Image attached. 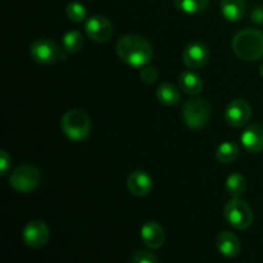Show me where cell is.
Wrapping results in <instances>:
<instances>
[{"label":"cell","mask_w":263,"mask_h":263,"mask_svg":"<svg viewBox=\"0 0 263 263\" xmlns=\"http://www.w3.org/2000/svg\"><path fill=\"white\" fill-rule=\"evenodd\" d=\"M116 51L123 63L131 67H144L153 57V48L145 37L140 35H125L120 37Z\"/></svg>","instance_id":"cell-1"},{"label":"cell","mask_w":263,"mask_h":263,"mask_svg":"<svg viewBox=\"0 0 263 263\" xmlns=\"http://www.w3.org/2000/svg\"><path fill=\"white\" fill-rule=\"evenodd\" d=\"M233 50L243 61L253 62L263 57V33L256 28H246L234 36Z\"/></svg>","instance_id":"cell-2"},{"label":"cell","mask_w":263,"mask_h":263,"mask_svg":"<svg viewBox=\"0 0 263 263\" xmlns=\"http://www.w3.org/2000/svg\"><path fill=\"white\" fill-rule=\"evenodd\" d=\"M61 127L69 140L82 141L90 135L91 121L84 110L71 109L62 117Z\"/></svg>","instance_id":"cell-3"},{"label":"cell","mask_w":263,"mask_h":263,"mask_svg":"<svg viewBox=\"0 0 263 263\" xmlns=\"http://www.w3.org/2000/svg\"><path fill=\"white\" fill-rule=\"evenodd\" d=\"M211 117V107L202 98H190L182 105V120L192 130H200L208 123Z\"/></svg>","instance_id":"cell-4"},{"label":"cell","mask_w":263,"mask_h":263,"mask_svg":"<svg viewBox=\"0 0 263 263\" xmlns=\"http://www.w3.org/2000/svg\"><path fill=\"white\" fill-rule=\"evenodd\" d=\"M226 221L238 230H246L253 222V212L246 200L240 198H231L223 208Z\"/></svg>","instance_id":"cell-5"},{"label":"cell","mask_w":263,"mask_h":263,"mask_svg":"<svg viewBox=\"0 0 263 263\" xmlns=\"http://www.w3.org/2000/svg\"><path fill=\"white\" fill-rule=\"evenodd\" d=\"M40 179L41 175L37 167L32 164H22L12 172L9 177V185L15 192L27 194L39 186Z\"/></svg>","instance_id":"cell-6"},{"label":"cell","mask_w":263,"mask_h":263,"mask_svg":"<svg viewBox=\"0 0 263 263\" xmlns=\"http://www.w3.org/2000/svg\"><path fill=\"white\" fill-rule=\"evenodd\" d=\"M31 58L40 64H51L57 61L66 59V54L50 39H37L30 48Z\"/></svg>","instance_id":"cell-7"},{"label":"cell","mask_w":263,"mask_h":263,"mask_svg":"<svg viewBox=\"0 0 263 263\" xmlns=\"http://www.w3.org/2000/svg\"><path fill=\"white\" fill-rule=\"evenodd\" d=\"M49 236H50V233H49L48 225L44 221L40 220L28 222L25 226L22 233V238L25 244L32 249L43 248L48 243Z\"/></svg>","instance_id":"cell-8"},{"label":"cell","mask_w":263,"mask_h":263,"mask_svg":"<svg viewBox=\"0 0 263 263\" xmlns=\"http://www.w3.org/2000/svg\"><path fill=\"white\" fill-rule=\"evenodd\" d=\"M85 32L92 41L105 43L112 37L113 26L108 18L103 15H92L85 22Z\"/></svg>","instance_id":"cell-9"},{"label":"cell","mask_w":263,"mask_h":263,"mask_svg":"<svg viewBox=\"0 0 263 263\" xmlns=\"http://www.w3.org/2000/svg\"><path fill=\"white\" fill-rule=\"evenodd\" d=\"M252 115L249 103L244 99H234L225 109V121L231 127H241L247 125Z\"/></svg>","instance_id":"cell-10"},{"label":"cell","mask_w":263,"mask_h":263,"mask_svg":"<svg viewBox=\"0 0 263 263\" xmlns=\"http://www.w3.org/2000/svg\"><path fill=\"white\" fill-rule=\"evenodd\" d=\"M210 58V51H208L207 45L203 43H192L185 48L184 54H182V61L185 66L189 67L190 69H197L204 66Z\"/></svg>","instance_id":"cell-11"},{"label":"cell","mask_w":263,"mask_h":263,"mask_svg":"<svg viewBox=\"0 0 263 263\" xmlns=\"http://www.w3.org/2000/svg\"><path fill=\"white\" fill-rule=\"evenodd\" d=\"M243 148L249 153H261L263 151V123H252L240 136Z\"/></svg>","instance_id":"cell-12"},{"label":"cell","mask_w":263,"mask_h":263,"mask_svg":"<svg viewBox=\"0 0 263 263\" xmlns=\"http://www.w3.org/2000/svg\"><path fill=\"white\" fill-rule=\"evenodd\" d=\"M127 189L135 197H145L153 189V180L145 171L136 170L128 175Z\"/></svg>","instance_id":"cell-13"},{"label":"cell","mask_w":263,"mask_h":263,"mask_svg":"<svg viewBox=\"0 0 263 263\" xmlns=\"http://www.w3.org/2000/svg\"><path fill=\"white\" fill-rule=\"evenodd\" d=\"M140 235L144 244L151 249L161 248L166 240V234H164L162 226L159 223L153 222V221L145 222L141 226Z\"/></svg>","instance_id":"cell-14"},{"label":"cell","mask_w":263,"mask_h":263,"mask_svg":"<svg viewBox=\"0 0 263 263\" xmlns=\"http://www.w3.org/2000/svg\"><path fill=\"white\" fill-rule=\"evenodd\" d=\"M216 246L223 257L234 258L240 253V241L231 231H221L216 238Z\"/></svg>","instance_id":"cell-15"},{"label":"cell","mask_w":263,"mask_h":263,"mask_svg":"<svg viewBox=\"0 0 263 263\" xmlns=\"http://www.w3.org/2000/svg\"><path fill=\"white\" fill-rule=\"evenodd\" d=\"M247 12L246 0H222L221 2V13L223 18L230 22H238L244 18Z\"/></svg>","instance_id":"cell-16"},{"label":"cell","mask_w":263,"mask_h":263,"mask_svg":"<svg viewBox=\"0 0 263 263\" xmlns=\"http://www.w3.org/2000/svg\"><path fill=\"white\" fill-rule=\"evenodd\" d=\"M180 89L187 95H198L203 89V80L193 71H185L179 77Z\"/></svg>","instance_id":"cell-17"},{"label":"cell","mask_w":263,"mask_h":263,"mask_svg":"<svg viewBox=\"0 0 263 263\" xmlns=\"http://www.w3.org/2000/svg\"><path fill=\"white\" fill-rule=\"evenodd\" d=\"M157 98L164 105H176L181 100V94L175 85L164 82L157 89Z\"/></svg>","instance_id":"cell-18"},{"label":"cell","mask_w":263,"mask_h":263,"mask_svg":"<svg viewBox=\"0 0 263 263\" xmlns=\"http://www.w3.org/2000/svg\"><path fill=\"white\" fill-rule=\"evenodd\" d=\"M225 187L229 195H231L233 198H240L247 190L246 177H244L243 175L238 174V172L231 174L230 176L226 179Z\"/></svg>","instance_id":"cell-19"},{"label":"cell","mask_w":263,"mask_h":263,"mask_svg":"<svg viewBox=\"0 0 263 263\" xmlns=\"http://www.w3.org/2000/svg\"><path fill=\"white\" fill-rule=\"evenodd\" d=\"M239 156V146L231 141H225L220 144L216 149V158L221 163H231L235 161Z\"/></svg>","instance_id":"cell-20"},{"label":"cell","mask_w":263,"mask_h":263,"mask_svg":"<svg viewBox=\"0 0 263 263\" xmlns=\"http://www.w3.org/2000/svg\"><path fill=\"white\" fill-rule=\"evenodd\" d=\"M210 0H175V7L186 14H197L208 7Z\"/></svg>","instance_id":"cell-21"},{"label":"cell","mask_w":263,"mask_h":263,"mask_svg":"<svg viewBox=\"0 0 263 263\" xmlns=\"http://www.w3.org/2000/svg\"><path fill=\"white\" fill-rule=\"evenodd\" d=\"M82 46H84V37L79 31H68L63 36V49L67 53H77L81 50Z\"/></svg>","instance_id":"cell-22"},{"label":"cell","mask_w":263,"mask_h":263,"mask_svg":"<svg viewBox=\"0 0 263 263\" xmlns=\"http://www.w3.org/2000/svg\"><path fill=\"white\" fill-rule=\"evenodd\" d=\"M66 14L72 22L81 23L87 20V9L79 2H71L66 7Z\"/></svg>","instance_id":"cell-23"},{"label":"cell","mask_w":263,"mask_h":263,"mask_svg":"<svg viewBox=\"0 0 263 263\" xmlns=\"http://www.w3.org/2000/svg\"><path fill=\"white\" fill-rule=\"evenodd\" d=\"M140 79L143 80L146 84H153V82L157 81L158 79V71H157L156 67L152 66H144L141 67L140 69Z\"/></svg>","instance_id":"cell-24"},{"label":"cell","mask_w":263,"mask_h":263,"mask_svg":"<svg viewBox=\"0 0 263 263\" xmlns=\"http://www.w3.org/2000/svg\"><path fill=\"white\" fill-rule=\"evenodd\" d=\"M131 263H157V257L149 251H139L134 254Z\"/></svg>","instance_id":"cell-25"},{"label":"cell","mask_w":263,"mask_h":263,"mask_svg":"<svg viewBox=\"0 0 263 263\" xmlns=\"http://www.w3.org/2000/svg\"><path fill=\"white\" fill-rule=\"evenodd\" d=\"M10 167V156L5 151H0V174L5 176Z\"/></svg>","instance_id":"cell-26"},{"label":"cell","mask_w":263,"mask_h":263,"mask_svg":"<svg viewBox=\"0 0 263 263\" xmlns=\"http://www.w3.org/2000/svg\"><path fill=\"white\" fill-rule=\"evenodd\" d=\"M251 20L252 22L257 23V25H261V23H263V7L254 8L253 12L251 13Z\"/></svg>","instance_id":"cell-27"},{"label":"cell","mask_w":263,"mask_h":263,"mask_svg":"<svg viewBox=\"0 0 263 263\" xmlns=\"http://www.w3.org/2000/svg\"><path fill=\"white\" fill-rule=\"evenodd\" d=\"M259 73H261V76L263 77V62H262L261 66H259Z\"/></svg>","instance_id":"cell-28"}]
</instances>
